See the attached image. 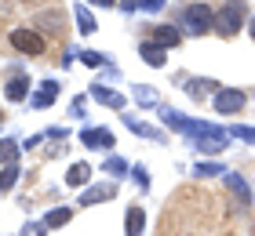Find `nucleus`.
I'll list each match as a JSON object with an SVG mask.
<instances>
[{
    "mask_svg": "<svg viewBox=\"0 0 255 236\" xmlns=\"http://www.w3.org/2000/svg\"><path fill=\"white\" fill-rule=\"evenodd\" d=\"M245 18H248V4H241V0H230V4L215 15V29L223 33V37H234V33L245 26Z\"/></svg>",
    "mask_w": 255,
    "mask_h": 236,
    "instance_id": "1",
    "label": "nucleus"
},
{
    "mask_svg": "<svg viewBox=\"0 0 255 236\" xmlns=\"http://www.w3.org/2000/svg\"><path fill=\"white\" fill-rule=\"evenodd\" d=\"M179 22L190 33H208V26H215V15L208 11V4H186L179 11Z\"/></svg>",
    "mask_w": 255,
    "mask_h": 236,
    "instance_id": "2",
    "label": "nucleus"
},
{
    "mask_svg": "<svg viewBox=\"0 0 255 236\" xmlns=\"http://www.w3.org/2000/svg\"><path fill=\"white\" fill-rule=\"evenodd\" d=\"M11 44H15L22 55H40L44 51V37L33 33V29H15L11 33Z\"/></svg>",
    "mask_w": 255,
    "mask_h": 236,
    "instance_id": "3",
    "label": "nucleus"
},
{
    "mask_svg": "<svg viewBox=\"0 0 255 236\" xmlns=\"http://www.w3.org/2000/svg\"><path fill=\"white\" fill-rule=\"evenodd\" d=\"M215 109L219 113H241L245 109V94L241 91H219L215 94Z\"/></svg>",
    "mask_w": 255,
    "mask_h": 236,
    "instance_id": "4",
    "label": "nucleus"
},
{
    "mask_svg": "<svg viewBox=\"0 0 255 236\" xmlns=\"http://www.w3.org/2000/svg\"><path fill=\"white\" fill-rule=\"evenodd\" d=\"M91 98H95V102H102V105H110V109H121V105H124V98H121V94L117 91H110V87H91Z\"/></svg>",
    "mask_w": 255,
    "mask_h": 236,
    "instance_id": "5",
    "label": "nucleus"
},
{
    "mask_svg": "<svg viewBox=\"0 0 255 236\" xmlns=\"http://www.w3.org/2000/svg\"><path fill=\"white\" fill-rule=\"evenodd\" d=\"M153 44L157 47H175L179 44V29L175 26H157L153 29Z\"/></svg>",
    "mask_w": 255,
    "mask_h": 236,
    "instance_id": "6",
    "label": "nucleus"
},
{
    "mask_svg": "<svg viewBox=\"0 0 255 236\" xmlns=\"http://www.w3.org/2000/svg\"><path fill=\"white\" fill-rule=\"evenodd\" d=\"M80 138H84V146H95V149H113V135H110V131H102V127H99V131H84Z\"/></svg>",
    "mask_w": 255,
    "mask_h": 236,
    "instance_id": "7",
    "label": "nucleus"
},
{
    "mask_svg": "<svg viewBox=\"0 0 255 236\" xmlns=\"http://www.w3.org/2000/svg\"><path fill=\"white\" fill-rule=\"evenodd\" d=\"M55 94H59V84H55V80H44V84H40V94L33 98V105H37V109H48V105L55 102Z\"/></svg>",
    "mask_w": 255,
    "mask_h": 236,
    "instance_id": "8",
    "label": "nucleus"
},
{
    "mask_svg": "<svg viewBox=\"0 0 255 236\" xmlns=\"http://www.w3.org/2000/svg\"><path fill=\"white\" fill-rule=\"evenodd\" d=\"M113 196V185H99V189H88L84 196H80V204L91 207V204H102V200H110Z\"/></svg>",
    "mask_w": 255,
    "mask_h": 236,
    "instance_id": "9",
    "label": "nucleus"
},
{
    "mask_svg": "<svg viewBox=\"0 0 255 236\" xmlns=\"http://www.w3.org/2000/svg\"><path fill=\"white\" fill-rule=\"evenodd\" d=\"M15 160H18V146L11 138H4L0 142V163H4V167H15Z\"/></svg>",
    "mask_w": 255,
    "mask_h": 236,
    "instance_id": "10",
    "label": "nucleus"
},
{
    "mask_svg": "<svg viewBox=\"0 0 255 236\" xmlns=\"http://www.w3.org/2000/svg\"><path fill=\"white\" fill-rule=\"evenodd\" d=\"M88 178H91V167H88V163H73V167H69V174H66L69 185H84Z\"/></svg>",
    "mask_w": 255,
    "mask_h": 236,
    "instance_id": "11",
    "label": "nucleus"
},
{
    "mask_svg": "<svg viewBox=\"0 0 255 236\" xmlns=\"http://www.w3.org/2000/svg\"><path fill=\"white\" fill-rule=\"evenodd\" d=\"M4 91H7V98H11V102H22V98H26V91H29V84H26V77H15Z\"/></svg>",
    "mask_w": 255,
    "mask_h": 236,
    "instance_id": "12",
    "label": "nucleus"
},
{
    "mask_svg": "<svg viewBox=\"0 0 255 236\" xmlns=\"http://www.w3.org/2000/svg\"><path fill=\"white\" fill-rule=\"evenodd\" d=\"M186 91L193 94V98H204L208 91H219V84H215V80H190V84H186Z\"/></svg>",
    "mask_w": 255,
    "mask_h": 236,
    "instance_id": "13",
    "label": "nucleus"
},
{
    "mask_svg": "<svg viewBox=\"0 0 255 236\" xmlns=\"http://www.w3.org/2000/svg\"><path fill=\"white\" fill-rule=\"evenodd\" d=\"M142 58L149 66H164V47H157L153 40H149V44H142Z\"/></svg>",
    "mask_w": 255,
    "mask_h": 236,
    "instance_id": "14",
    "label": "nucleus"
},
{
    "mask_svg": "<svg viewBox=\"0 0 255 236\" xmlns=\"http://www.w3.org/2000/svg\"><path fill=\"white\" fill-rule=\"evenodd\" d=\"M142 222H146L142 207H131V211H128V236H138V233H142Z\"/></svg>",
    "mask_w": 255,
    "mask_h": 236,
    "instance_id": "15",
    "label": "nucleus"
},
{
    "mask_svg": "<svg viewBox=\"0 0 255 236\" xmlns=\"http://www.w3.org/2000/svg\"><path fill=\"white\" fill-rule=\"evenodd\" d=\"M37 26L51 29V33H66V22H62V15H40V18H37Z\"/></svg>",
    "mask_w": 255,
    "mask_h": 236,
    "instance_id": "16",
    "label": "nucleus"
},
{
    "mask_svg": "<svg viewBox=\"0 0 255 236\" xmlns=\"http://www.w3.org/2000/svg\"><path fill=\"white\" fill-rule=\"evenodd\" d=\"M15 182H18V167H4L0 171V193H11Z\"/></svg>",
    "mask_w": 255,
    "mask_h": 236,
    "instance_id": "17",
    "label": "nucleus"
},
{
    "mask_svg": "<svg viewBox=\"0 0 255 236\" xmlns=\"http://www.w3.org/2000/svg\"><path fill=\"white\" fill-rule=\"evenodd\" d=\"M77 22H80V33H95V18H91V11L88 7H77Z\"/></svg>",
    "mask_w": 255,
    "mask_h": 236,
    "instance_id": "18",
    "label": "nucleus"
},
{
    "mask_svg": "<svg viewBox=\"0 0 255 236\" xmlns=\"http://www.w3.org/2000/svg\"><path fill=\"white\" fill-rule=\"evenodd\" d=\"M230 189H234V193L241 196V204H248V185L241 182V174H230Z\"/></svg>",
    "mask_w": 255,
    "mask_h": 236,
    "instance_id": "19",
    "label": "nucleus"
},
{
    "mask_svg": "<svg viewBox=\"0 0 255 236\" xmlns=\"http://www.w3.org/2000/svg\"><path fill=\"white\" fill-rule=\"evenodd\" d=\"M80 62L91 66V69H99V66H106V55H99V51H84V55H80Z\"/></svg>",
    "mask_w": 255,
    "mask_h": 236,
    "instance_id": "20",
    "label": "nucleus"
},
{
    "mask_svg": "<svg viewBox=\"0 0 255 236\" xmlns=\"http://www.w3.org/2000/svg\"><path fill=\"white\" fill-rule=\"evenodd\" d=\"M66 222H69V207H55L48 215V226H66Z\"/></svg>",
    "mask_w": 255,
    "mask_h": 236,
    "instance_id": "21",
    "label": "nucleus"
},
{
    "mask_svg": "<svg viewBox=\"0 0 255 236\" xmlns=\"http://www.w3.org/2000/svg\"><path fill=\"white\" fill-rule=\"evenodd\" d=\"M128 127H131L135 135H146V138H157V142H160V131H149V127H146V124H138V120H128Z\"/></svg>",
    "mask_w": 255,
    "mask_h": 236,
    "instance_id": "22",
    "label": "nucleus"
},
{
    "mask_svg": "<svg viewBox=\"0 0 255 236\" xmlns=\"http://www.w3.org/2000/svg\"><path fill=\"white\" fill-rule=\"evenodd\" d=\"M106 171H110V174H128V163L117 160V157H110V160H106Z\"/></svg>",
    "mask_w": 255,
    "mask_h": 236,
    "instance_id": "23",
    "label": "nucleus"
},
{
    "mask_svg": "<svg viewBox=\"0 0 255 236\" xmlns=\"http://www.w3.org/2000/svg\"><path fill=\"white\" fill-rule=\"evenodd\" d=\"M223 167H219V163H201V167H197V178H208V174H219Z\"/></svg>",
    "mask_w": 255,
    "mask_h": 236,
    "instance_id": "24",
    "label": "nucleus"
},
{
    "mask_svg": "<svg viewBox=\"0 0 255 236\" xmlns=\"http://www.w3.org/2000/svg\"><path fill=\"white\" fill-rule=\"evenodd\" d=\"M138 94H135V98L138 102H142V105H149V102H153V91H149V87H135Z\"/></svg>",
    "mask_w": 255,
    "mask_h": 236,
    "instance_id": "25",
    "label": "nucleus"
},
{
    "mask_svg": "<svg viewBox=\"0 0 255 236\" xmlns=\"http://www.w3.org/2000/svg\"><path fill=\"white\" fill-rule=\"evenodd\" d=\"M234 135H237V138H245V142H255V127H237Z\"/></svg>",
    "mask_w": 255,
    "mask_h": 236,
    "instance_id": "26",
    "label": "nucleus"
},
{
    "mask_svg": "<svg viewBox=\"0 0 255 236\" xmlns=\"http://www.w3.org/2000/svg\"><path fill=\"white\" fill-rule=\"evenodd\" d=\"M138 7H146V11H157V7H164V0H138Z\"/></svg>",
    "mask_w": 255,
    "mask_h": 236,
    "instance_id": "27",
    "label": "nucleus"
},
{
    "mask_svg": "<svg viewBox=\"0 0 255 236\" xmlns=\"http://www.w3.org/2000/svg\"><path fill=\"white\" fill-rule=\"evenodd\" d=\"M135 178H138V185H142V189H146V185H149V174H146V171H142V167H135Z\"/></svg>",
    "mask_w": 255,
    "mask_h": 236,
    "instance_id": "28",
    "label": "nucleus"
},
{
    "mask_svg": "<svg viewBox=\"0 0 255 236\" xmlns=\"http://www.w3.org/2000/svg\"><path fill=\"white\" fill-rule=\"evenodd\" d=\"M99 4H106V7H110V4H113V0H99Z\"/></svg>",
    "mask_w": 255,
    "mask_h": 236,
    "instance_id": "29",
    "label": "nucleus"
},
{
    "mask_svg": "<svg viewBox=\"0 0 255 236\" xmlns=\"http://www.w3.org/2000/svg\"><path fill=\"white\" fill-rule=\"evenodd\" d=\"M252 37H255V18H252Z\"/></svg>",
    "mask_w": 255,
    "mask_h": 236,
    "instance_id": "30",
    "label": "nucleus"
},
{
    "mask_svg": "<svg viewBox=\"0 0 255 236\" xmlns=\"http://www.w3.org/2000/svg\"><path fill=\"white\" fill-rule=\"evenodd\" d=\"M0 120H4V113H0Z\"/></svg>",
    "mask_w": 255,
    "mask_h": 236,
    "instance_id": "31",
    "label": "nucleus"
}]
</instances>
